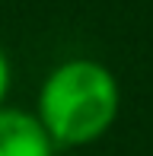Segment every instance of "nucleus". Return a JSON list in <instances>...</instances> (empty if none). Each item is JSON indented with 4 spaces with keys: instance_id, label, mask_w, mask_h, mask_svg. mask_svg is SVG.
Wrapping results in <instances>:
<instances>
[{
    "instance_id": "3",
    "label": "nucleus",
    "mask_w": 153,
    "mask_h": 156,
    "mask_svg": "<svg viewBox=\"0 0 153 156\" xmlns=\"http://www.w3.org/2000/svg\"><path fill=\"white\" fill-rule=\"evenodd\" d=\"M6 89H10V64H6V54L0 51V105L6 99Z\"/></svg>"
},
{
    "instance_id": "2",
    "label": "nucleus",
    "mask_w": 153,
    "mask_h": 156,
    "mask_svg": "<svg viewBox=\"0 0 153 156\" xmlns=\"http://www.w3.org/2000/svg\"><path fill=\"white\" fill-rule=\"evenodd\" d=\"M0 156H54V144L35 115L0 105Z\"/></svg>"
},
{
    "instance_id": "1",
    "label": "nucleus",
    "mask_w": 153,
    "mask_h": 156,
    "mask_svg": "<svg viewBox=\"0 0 153 156\" xmlns=\"http://www.w3.org/2000/svg\"><path fill=\"white\" fill-rule=\"evenodd\" d=\"M118 108L121 89L115 73L93 58H73L45 76L35 118L54 147H86L115 124Z\"/></svg>"
}]
</instances>
